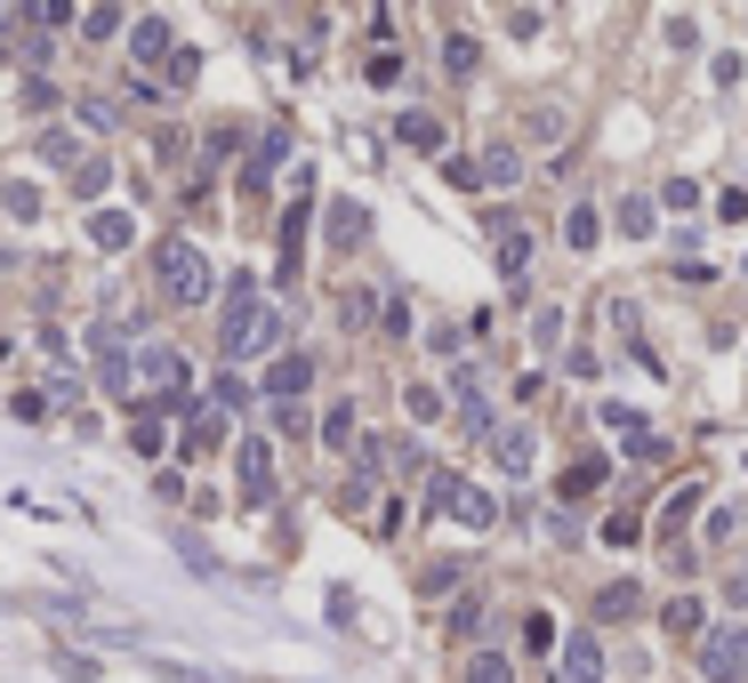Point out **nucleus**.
I'll return each instance as SVG.
<instances>
[{
	"instance_id": "1",
	"label": "nucleus",
	"mask_w": 748,
	"mask_h": 683,
	"mask_svg": "<svg viewBox=\"0 0 748 683\" xmlns=\"http://www.w3.org/2000/svg\"><path fill=\"white\" fill-rule=\"evenodd\" d=\"M275 338H282L275 305L258 298L250 273H233V282H226V322H218V362H250V354L275 346Z\"/></svg>"
},
{
	"instance_id": "2",
	"label": "nucleus",
	"mask_w": 748,
	"mask_h": 683,
	"mask_svg": "<svg viewBox=\"0 0 748 683\" xmlns=\"http://www.w3.org/2000/svg\"><path fill=\"white\" fill-rule=\"evenodd\" d=\"M153 290L169 305H201L210 298V258H201L186 233H169V242H153Z\"/></svg>"
},
{
	"instance_id": "3",
	"label": "nucleus",
	"mask_w": 748,
	"mask_h": 683,
	"mask_svg": "<svg viewBox=\"0 0 748 683\" xmlns=\"http://www.w3.org/2000/svg\"><path fill=\"white\" fill-rule=\"evenodd\" d=\"M700 683H748V620L700 627Z\"/></svg>"
},
{
	"instance_id": "4",
	"label": "nucleus",
	"mask_w": 748,
	"mask_h": 683,
	"mask_svg": "<svg viewBox=\"0 0 748 683\" xmlns=\"http://www.w3.org/2000/svg\"><path fill=\"white\" fill-rule=\"evenodd\" d=\"M427 506H435V515L475 523V531H491V523H499V499H491V491H475L467 474H435V483H427Z\"/></svg>"
},
{
	"instance_id": "5",
	"label": "nucleus",
	"mask_w": 748,
	"mask_h": 683,
	"mask_svg": "<svg viewBox=\"0 0 748 683\" xmlns=\"http://www.w3.org/2000/svg\"><path fill=\"white\" fill-rule=\"evenodd\" d=\"M129 370H138V386H153L161 410L186 402V354H178V346H138V354H129Z\"/></svg>"
},
{
	"instance_id": "6",
	"label": "nucleus",
	"mask_w": 748,
	"mask_h": 683,
	"mask_svg": "<svg viewBox=\"0 0 748 683\" xmlns=\"http://www.w3.org/2000/svg\"><path fill=\"white\" fill-rule=\"evenodd\" d=\"M604 426L620 434V451H628V459H668V442L652 434V419H644V410H628V402H604Z\"/></svg>"
},
{
	"instance_id": "7",
	"label": "nucleus",
	"mask_w": 748,
	"mask_h": 683,
	"mask_svg": "<svg viewBox=\"0 0 748 683\" xmlns=\"http://www.w3.org/2000/svg\"><path fill=\"white\" fill-rule=\"evenodd\" d=\"M233 474H242V499H250V506L275 499V434H250L242 459H233Z\"/></svg>"
},
{
	"instance_id": "8",
	"label": "nucleus",
	"mask_w": 748,
	"mask_h": 683,
	"mask_svg": "<svg viewBox=\"0 0 748 683\" xmlns=\"http://www.w3.org/2000/svg\"><path fill=\"white\" fill-rule=\"evenodd\" d=\"M451 394H459V434H483V442H491V434H499V419H491V402H483V379H475L467 362L451 370Z\"/></svg>"
},
{
	"instance_id": "9",
	"label": "nucleus",
	"mask_w": 748,
	"mask_h": 683,
	"mask_svg": "<svg viewBox=\"0 0 748 683\" xmlns=\"http://www.w3.org/2000/svg\"><path fill=\"white\" fill-rule=\"evenodd\" d=\"M129 49H138V64H169L178 57V24L169 17H129Z\"/></svg>"
},
{
	"instance_id": "10",
	"label": "nucleus",
	"mask_w": 748,
	"mask_h": 683,
	"mask_svg": "<svg viewBox=\"0 0 748 683\" xmlns=\"http://www.w3.org/2000/svg\"><path fill=\"white\" fill-rule=\"evenodd\" d=\"M282 161H290V129H266V137H258V153H250V169H242V185H250V193H266Z\"/></svg>"
},
{
	"instance_id": "11",
	"label": "nucleus",
	"mask_w": 748,
	"mask_h": 683,
	"mask_svg": "<svg viewBox=\"0 0 748 683\" xmlns=\"http://www.w3.org/2000/svg\"><path fill=\"white\" fill-rule=\"evenodd\" d=\"M306 386H315V362H306V354H282L275 370H266V394H275V402H298Z\"/></svg>"
},
{
	"instance_id": "12",
	"label": "nucleus",
	"mask_w": 748,
	"mask_h": 683,
	"mask_svg": "<svg viewBox=\"0 0 748 683\" xmlns=\"http://www.w3.org/2000/svg\"><path fill=\"white\" fill-rule=\"evenodd\" d=\"M596 675H604V643L580 627V635L564 643V683H596Z\"/></svg>"
},
{
	"instance_id": "13",
	"label": "nucleus",
	"mask_w": 748,
	"mask_h": 683,
	"mask_svg": "<svg viewBox=\"0 0 748 683\" xmlns=\"http://www.w3.org/2000/svg\"><path fill=\"white\" fill-rule=\"evenodd\" d=\"M330 242H338V250L370 242V210H362V201H330Z\"/></svg>"
},
{
	"instance_id": "14",
	"label": "nucleus",
	"mask_w": 748,
	"mask_h": 683,
	"mask_svg": "<svg viewBox=\"0 0 748 683\" xmlns=\"http://www.w3.org/2000/svg\"><path fill=\"white\" fill-rule=\"evenodd\" d=\"M475 178L499 185V193H507V185H523V153H516V145H491L483 161H475Z\"/></svg>"
},
{
	"instance_id": "15",
	"label": "nucleus",
	"mask_w": 748,
	"mask_h": 683,
	"mask_svg": "<svg viewBox=\"0 0 748 683\" xmlns=\"http://www.w3.org/2000/svg\"><path fill=\"white\" fill-rule=\"evenodd\" d=\"M129 233H138V218H129V210H97V218H89V242L106 250V258L129 250Z\"/></svg>"
},
{
	"instance_id": "16",
	"label": "nucleus",
	"mask_w": 748,
	"mask_h": 683,
	"mask_svg": "<svg viewBox=\"0 0 748 683\" xmlns=\"http://www.w3.org/2000/svg\"><path fill=\"white\" fill-rule=\"evenodd\" d=\"M491 459H499L507 474H531V426H499V434H491Z\"/></svg>"
},
{
	"instance_id": "17",
	"label": "nucleus",
	"mask_w": 748,
	"mask_h": 683,
	"mask_svg": "<svg viewBox=\"0 0 748 683\" xmlns=\"http://www.w3.org/2000/svg\"><path fill=\"white\" fill-rule=\"evenodd\" d=\"M604 474H611L604 459H571V466H564V491H556V499H564V506H571V499H596V491H604Z\"/></svg>"
},
{
	"instance_id": "18",
	"label": "nucleus",
	"mask_w": 748,
	"mask_h": 683,
	"mask_svg": "<svg viewBox=\"0 0 748 683\" xmlns=\"http://www.w3.org/2000/svg\"><path fill=\"white\" fill-rule=\"evenodd\" d=\"M298 242H306V193L290 201V218H282V258H275L282 282H298Z\"/></svg>"
},
{
	"instance_id": "19",
	"label": "nucleus",
	"mask_w": 748,
	"mask_h": 683,
	"mask_svg": "<svg viewBox=\"0 0 748 683\" xmlns=\"http://www.w3.org/2000/svg\"><path fill=\"white\" fill-rule=\"evenodd\" d=\"M395 137H402L411 153H443V121H435V113H402V121H395Z\"/></svg>"
},
{
	"instance_id": "20",
	"label": "nucleus",
	"mask_w": 748,
	"mask_h": 683,
	"mask_svg": "<svg viewBox=\"0 0 748 683\" xmlns=\"http://www.w3.org/2000/svg\"><path fill=\"white\" fill-rule=\"evenodd\" d=\"M491 258H499V273H507V282H516V273L531 265V233H523V225H499V242H491Z\"/></svg>"
},
{
	"instance_id": "21",
	"label": "nucleus",
	"mask_w": 748,
	"mask_h": 683,
	"mask_svg": "<svg viewBox=\"0 0 748 683\" xmlns=\"http://www.w3.org/2000/svg\"><path fill=\"white\" fill-rule=\"evenodd\" d=\"M138 660H146V667H153L161 683H218L210 667H193V660H169V652H153V643H146V652H138Z\"/></svg>"
},
{
	"instance_id": "22",
	"label": "nucleus",
	"mask_w": 748,
	"mask_h": 683,
	"mask_svg": "<svg viewBox=\"0 0 748 683\" xmlns=\"http://www.w3.org/2000/svg\"><path fill=\"white\" fill-rule=\"evenodd\" d=\"M106 185H113V161H106V153H81V169H73V193H81V201H97Z\"/></svg>"
},
{
	"instance_id": "23",
	"label": "nucleus",
	"mask_w": 748,
	"mask_h": 683,
	"mask_svg": "<svg viewBox=\"0 0 748 683\" xmlns=\"http://www.w3.org/2000/svg\"><path fill=\"white\" fill-rule=\"evenodd\" d=\"M596 225H604V218L588 210V201H571V218H564V242H571V250H596V242H604Z\"/></svg>"
},
{
	"instance_id": "24",
	"label": "nucleus",
	"mask_w": 748,
	"mask_h": 683,
	"mask_svg": "<svg viewBox=\"0 0 748 683\" xmlns=\"http://www.w3.org/2000/svg\"><path fill=\"white\" fill-rule=\"evenodd\" d=\"M338 322H347V330H370V322H379V290H347V298H338Z\"/></svg>"
},
{
	"instance_id": "25",
	"label": "nucleus",
	"mask_w": 748,
	"mask_h": 683,
	"mask_svg": "<svg viewBox=\"0 0 748 683\" xmlns=\"http://www.w3.org/2000/svg\"><path fill=\"white\" fill-rule=\"evenodd\" d=\"M636 603H644V595H636V579H611V587L596 595V620H628Z\"/></svg>"
},
{
	"instance_id": "26",
	"label": "nucleus",
	"mask_w": 748,
	"mask_h": 683,
	"mask_svg": "<svg viewBox=\"0 0 748 683\" xmlns=\"http://www.w3.org/2000/svg\"><path fill=\"white\" fill-rule=\"evenodd\" d=\"M443 73H451V81L475 73V41H467V32H443Z\"/></svg>"
},
{
	"instance_id": "27",
	"label": "nucleus",
	"mask_w": 748,
	"mask_h": 683,
	"mask_svg": "<svg viewBox=\"0 0 748 683\" xmlns=\"http://www.w3.org/2000/svg\"><path fill=\"white\" fill-rule=\"evenodd\" d=\"M355 426H362V419H355V402H338L330 419H322V442H330V451H347V442H355Z\"/></svg>"
},
{
	"instance_id": "28",
	"label": "nucleus",
	"mask_w": 748,
	"mask_h": 683,
	"mask_svg": "<svg viewBox=\"0 0 748 683\" xmlns=\"http://www.w3.org/2000/svg\"><path fill=\"white\" fill-rule=\"evenodd\" d=\"M17 106H24L32 121H41V113H57V89H49L41 73H24V89H17Z\"/></svg>"
},
{
	"instance_id": "29",
	"label": "nucleus",
	"mask_w": 748,
	"mask_h": 683,
	"mask_svg": "<svg viewBox=\"0 0 748 683\" xmlns=\"http://www.w3.org/2000/svg\"><path fill=\"white\" fill-rule=\"evenodd\" d=\"M652 218H660V210H652V201H644V193H628V201H620V233H636V242H644V233H652Z\"/></svg>"
},
{
	"instance_id": "30",
	"label": "nucleus",
	"mask_w": 748,
	"mask_h": 683,
	"mask_svg": "<svg viewBox=\"0 0 748 683\" xmlns=\"http://www.w3.org/2000/svg\"><path fill=\"white\" fill-rule=\"evenodd\" d=\"M652 210H700V185H692V178H668Z\"/></svg>"
},
{
	"instance_id": "31",
	"label": "nucleus",
	"mask_w": 748,
	"mask_h": 683,
	"mask_svg": "<svg viewBox=\"0 0 748 683\" xmlns=\"http://www.w3.org/2000/svg\"><path fill=\"white\" fill-rule=\"evenodd\" d=\"M467 683H516V667H507L499 652H475V667H467Z\"/></svg>"
},
{
	"instance_id": "32",
	"label": "nucleus",
	"mask_w": 748,
	"mask_h": 683,
	"mask_svg": "<svg viewBox=\"0 0 748 683\" xmlns=\"http://www.w3.org/2000/svg\"><path fill=\"white\" fill-rule=\"evenodd\" d=\"M556 338H564V305H539V314H531V346H556Z\"/></svg>"
},
{
	"instance_id": "33",
	"label": "nucleus",
	"mask_w": 748,
	"mask_h": 683,
	"mask_svg": "<svg viewBox=\"0 0 748 683\" xmlns=\"http://www.w3.org/2000/svg\"><path fill=\"white\" fill-rule=\"evenodd\" d=\"M459 571H467V563H459V555H443V563H427L419 587H427V595H443V587H459Z\"/></svg>"
},
{
	"instance_id": "34",
	"label": "nucleus",
	"mask_w": 748,
	"mask_h": 683,
	"mask_svg": "<svg viewBox=\"0 0 748 683\" xmlns=\"http://www.w3.org/2000/svg\"><path fill=\"white\" fill-rule=\"evenodd\" d=\"M451 635H483V603H475V595L451 603Z\"/></svg>"
},
{
	"instance_id": "35",
	"label": "nucleus",
	"mask_w": 748,
	"mask_h": 683,
	"mask_svg": "<svg viewBox=\"0 0 748 683\" xmlns=\"http://www.w3.org/2000/svg\"><path fill=\"white\" fill-rule=\"evenodd\" d=\"M370 491H379V483H370V474L355 466V474H347V491H338V506H347V515H362V506H370Z\"/></svg>"
},
{
	"instance_id": "36",
	"label": "nucleus",
	"mask_w": 748,
	"mask_h": 683,
	"mask_svg": "<svg viewBox=\"0 0 748 683\" xmlns=\"http://www.w3.org/2000/svg\"><path fill=\"white\" fill-rule=\"evenodd\" d=\"M523 643H531V652H556V620H548V611H531V620H523Z\"/></svg>"
},
{
	"instance_id": "37",
	"label": "nucleus",
	"mask_w": 748,
	"mask_h": 683,
	"mask_svg": "<svg viewBox=\"0 0 748 683\" xmlns=\"http://www.w3.org/2000/svg\"><path fill=\"white\" fill-rule=\"evenodd\" d=\"M668 627H676V635H700V603L676 595V603H668Z\"/></svg>"
},
{
	"instance_id": "38",
	"label": "nucleus",
	"mask_w": 748,
	"mask_h": 683,
	"mask_svg": "<svg viewBox=\"0 0 748 683\" xmlns=\"http://www.w3.org/2000/svg\"><path fill=\"white\" fill-rule=\"evenodd\" d=\"M89 41H106V32H121V9H89V17H73Z\"/></svg>"
},
{
	"instance_id": "39",
	"label": "nucleus",
	"mask_w": 748,
	"mask_h": 683,
	"mask_svg": "<svg viewBox=\"0 0 748 683\" xmlns=\"http://www.w3.org/2000/svg\"><path fill=\"white\" fill-rule=\"evenodd\" d=\"M692 491H700V483H685V491L668 499V515H660V531H685V515H692Z\"/></svg>"
},
{
	"instance_id": "40",
	"label": "nucleus",
	"mask_w": 748,
	"mask_h": 683,
	"mask_svg": "<svg viewBox=\"0 0 748 683\" xmlns=\"http://www.w3.org/2000/svg\"><path fill=\"white\" fill-rule=\"evenodd\" d=\"M41 161H81V145H73L64 129H49V137H41Z\"/></svg>"
},
{
	"instance_id": "41",
	"label": "nucleus",
	"mask_w": 748,
	"mask_h": 683,
	"mask_svg": "<svg viewBox=\"0 0 748 683\" xmlns=\"http://www.w3.org/2000/svg\"><path fill=\"white\" fill-rule=\"evenodd\" d=\"M57 675H73V683H97V660H81V652H57Z\"/></svg>"
},
{
	"instance_id": "42",
	"label": "nucleus",
	"mask_w": 748,
	"mask_h": 683,
	"mask_svg": "<svg viewBox=\"0 0 748 683\" xmlns=\"http://www.w3.org/2000/svg\"><path fill=\"white\" fill-rule=\"evenodd\" d=\"M193 73H201V57H193V49H178V57H169V89H186Z\"/></svg>"
},
{
	"instance_id": "43",
	"label": "nucleus",
	"mask_w": 748,
	"mask_h": 683,
	"mask_svg": "<svg viewBox=\"0 0 748 683\" xmlns=\"http://www.w3.org/2000/svg\"><path fill=\"white\" fill-rule=\"evenodd\" d=\"M9 210H17V218H41V193H32V185L17 178V185H9Z\"/></svg>"
},
{
	"instance_id": "44",
	"label": "nucleus",
	"mask_w": 748,
	"mask_h": 683,
	"mask_svg": "<svg viewBox=\"0 0 748 683\" xmlns=\"http://www.w3.org/2000/svg\"><path fill=\"white\" fill-rule=\"evenodd\" d=\"M411 419H443V394H435V386H411Z\"/></svg>"
},
{
	"instance_id": "45",
	"label": "nucleus",
	"mask_w": 748,
	"mask_h": 683,
	"mask_svg": "<svg viewBox=\"0 0 748 683\" xmlns=\"http://www.w3.org/2000/svg\"><path fill=\"white\" fill-rule=\"evenodd\" d=\"M708 73H717V89H740V73H748V64H740V57H732V49H725V57H717V64H708Z\"/></svg>"
},
{
	"instance_id": "46",
	"label": "nucleus",
	"mask_w": 748,
	"mask_h": 683,
	"mask_svg": "<svg viewBox=\"0 0 748 683\" xmlns=\"http://www.w3.org/2000/svg\"><path fill=\"white\" fill-rule=\"evenodd\" d=\"M539 24H548V9H507V32H523V41H531Z\"/></svg>"
},
{
	"instance_id": "47",
	"label": "nucleus",
	"mask_w": 748,
	"mask_h": 683,
	"mask_svg": "<svg viewBox=\"0 0 748 683\" xmlns=\"http://www.w3.org/2000/svg\"><path fill=\"white\" fill-rule=\"evenodd\" d=\"M443 178H451V185H459V193H475V185H483V178H475V161H459V153H451V161H443Z\"/></svg>"
},
{
	"instance_id": "48",
	"label": "nucleus",
	"mask_w": 748,
	"mask_h": 683,
	"mask_svg": "<svg viewBox=\"0 0 748 683\" xmlns=\"http://www.w3.org/2000/svg\"><path fill=\"white\" fill-rule=\"evenodd\" d=\"M275 426H282V434H306V426H315V419H306L298 402H275Z\"/></svg>"
},
{
	"instance_id": "49",
	"label": "nucleus",
	"mask_w": 748,
	"mask_h": 683,
	"mask_svg": "<svg viewBox=\"0 0 748 683\" xmlns=\"http://www.w3.org/2000/svg\"><path fill=\"white\" fill-rule=\"evenodd\" d=\"M636 531H644L636 515H611V523H604V539H611V546H636Z\"/></svg>"
}]
</instances>
